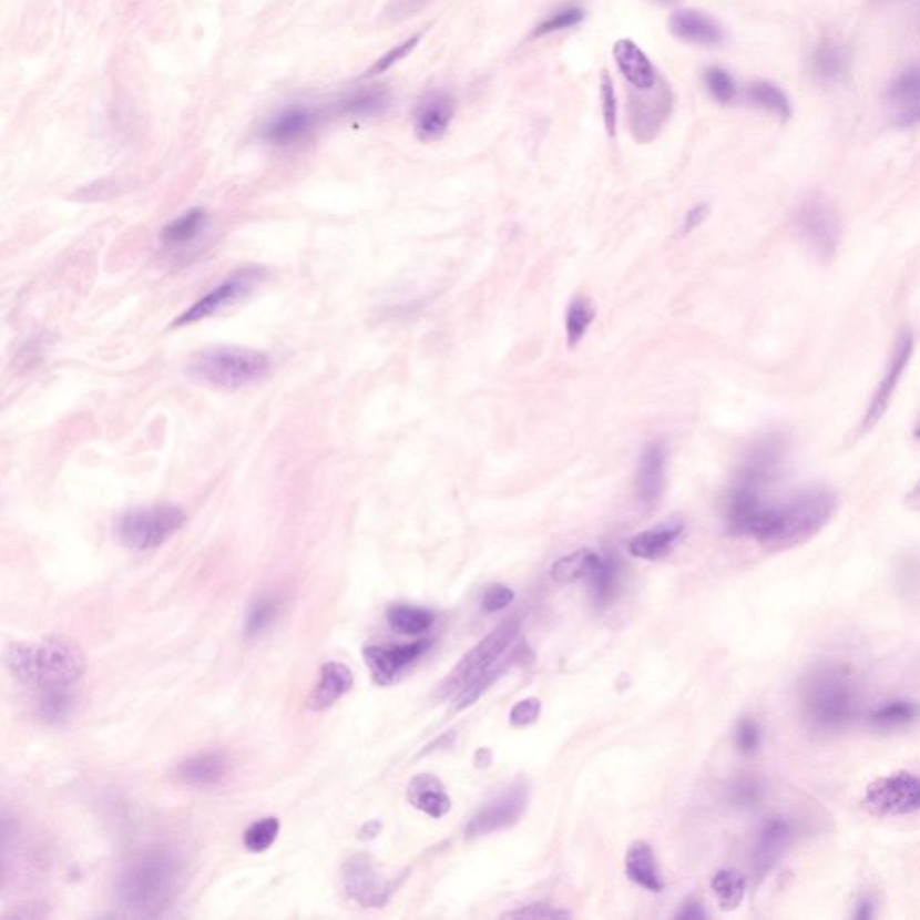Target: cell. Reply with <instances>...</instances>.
<instances>
[{
	"instance_id": "1",
	"label": "cell",
	"mask_w": 920,
	"mask_h": 920,
	"mask_svg": "<svg viewBox=\"0 0 920 920\" xmlns=\"http://www.w3.org/2000/svg\"><path fill=\"white\" fill-rule=\"evenodd\" d=\"M838 497L832 491L807 489L786 502L766 500L734 534L752 538L774 551H786L815 538L835 518Z\"/></svg>"
},
{
	"instance_id": "2",
	"label": "cell",
	"mask_w": 920,
	"mask_h": 920,
	"mask_svg": "<svg viewBox=\"0 0 920 920\" xmlns=\"http://www.w3.org/2000/svg\"><path fill=\"white\" fill-rule=\"evenodd\" d=\"M798 703L809 730L821 736L840 734L855 722L859 708L858 679L850 667L821 662L804 673Z\"/></svg>"
},
{
	"instance_id": "3",
	"label": "cell",
	"mask_w": 920,
	"mask_h": 920,
	"mask_svg": "<svg viewBox=\"0 0 920 920\" xmlns=\"http://www.w3.org/2000/svg\"><path fill=\"white\" fill-rule=\"evenodd\" d=\"M182 882V865L167 850H147L126 863L115 882L121 908L135 916H157L172 904Z\"/></svg>"
},
{
	"instance_id": "4",
	"label": "cell",
	"mask_w": 920,
	"mask_h": 920,
	"mask_svg": "<svg viewBox=\"0 0 920 920\" xmlns=\"http://www.w3.org/2000/svg\"><path fill=\"white\" fill-rule=\"evenodd\" d=\"M4 660L14 678L42 691L69 687L86 667L80 645L63 636L8 645Z\"/></svg>"
},
{
	"instance_id": "5",
	"label": "cell",
	"mask_w": 920,
	"mask_h": 920,
	"mask_svg": "<svg viewBox=\"0 0 920 920\" xmlns=\"http://www.w3.org/2000/svg\"><path fill=\"white\" fill-rule=\"evenodd\" d=\"M190 370L196 380L219 389L236 390L266 378L270 372V358L245 347H214L196 355Z\"/></svg>"
},
{
	"instance_id": "6",
	"label": "cell",
	"mask_w": 920,
	"mask_h": 920,
	"mask_svg": "<svg viewBox=\"0 0 920 920\" xmlns=\"http://www.w3.org/2000/svg\"><path fill=\"white\" fill-rule=\"evenodd\" d=\"M520 635V622H503L502 626L489 633L484 641L474 645L470 653L460 658L456 669L448 674L447 679L439 687V696L448 697L453 693H462L474 679L482 678L485 674L497 669L508 651L511 650Z\"/></svg>"
},
{
	"instance_id": "7",
	"label": "cell",
	"mask_w": 920,
	"mask_h": 920,
	"mask_svg": "<svg viewBox=\"0 0 920 920\" xmlns=\"http://www.w3.org/2000/svg\"><path fill=\"white\" fill-rule=\"evenodd\" d=\"M184 523L185 513L176 505L161 503L132 509L119 518V540L132 551H153L181 531Z\"/></svg>"
},
{
	"instance_id": "8",
	"label": "cell",
	"mask_w": 920,
	"mask_h": 920,
	"mask_svg": "<svg viewBox=\"0 0 920 920\" xmlns=\"http://www.w3.org/2000/svg\"><path fill=\"white\" fill-rule=\"evenodd\" d=\"M798 234L821 262L836 256L841 242V222L835 205L824 196H809L798 205Z\"/></svg>"
},
{
	"instance_id": "9",
	"label": "cell",
	"mask_w": 920,
	"mask_h": 920,
	"mask_svg": "<svg viewBox=\"0 0 920 920\" xmlns=\"http://www.w3.org/2000/svg\"><path fill=\"white\" fill-rule=\"evenodd\" d=\"M674 98L669 85L658 80L651 91L632 89L627 94V124L636 143L655 141L673 112Z\"/></svg>"
},
{
	"instance_id": "10",
	"label": "cell",
	"mask_w": 920,
	"mask_h": 920,
	"mask_svg": "<svg viewBox=\"0 0 920 920\" xmlns=\"http://www.w3.org/2000/svg\"><path fill=\"white\" fill-rule=\"evenodd\" d=\"M263 279H265L263 268H257V266L239 268V270L234 272L233 276L222 280L218 286H214L211 292H207L202 299L196 300L193 306L185 309L184 314L173 323V328L191 326V324L200 323V320H205V318L224 311L225 308L233 306L237 300L245 299Z\"/></svg>"
},
{
	"instance_id": "11",
	"label": "cell",
	"mask_w": 920,
	"mask_h": 920,
	"mask_svg": "<svg viewBox=\"0 0 920 920\" xmlns=\"http://www.w3.org/2000/svg\"><path fill=\"white\" fill-rule=\"evenodd\" d=\"M868 811L878 816H907L920 811V777L897 771L868 786L863 798Z\"/></svg>"
},
{
	"instance_id": "12",
	"label": "cell",
	"mask_w": 920,
	"mask_h": 920,
	"mask_svg": "<svg viewBox=\"0 0 920 920\" xmlns=\"http://www.w3.org/2000/svg\"><path fill=\"white\" fill-rule=\"evenodd\" d=\"M916 351V337L910 329H902L897 335L896 344H893L892 355L888 360L887 370L882 375V380L879 381L878 389L873 390L870 403H868L867 412H865L859 430L868 432L872 430L882 416L887 413L888 407L892 403L893 395H896L897 387L901 384L902 376L907 372L910 366L911 356Z\"/></svg>"
},
{
	"instance_id": "13",
	"label": "cell",
	"mask_w": 920,
	"mask_h": 920,
	"mask_svg": "<svg viewBox=\"0 0 920 920\" xmlns=\"http://www.w3.org/2000/svg\"><path fill=\"white\" fill-rule=\"evenodd\" d=\"M786 453H788V442L784 437L777 433L763 437L748 451L745 464L740 466L734 485L766 494V491L775 484L780 471L784 470Z\"/></svg>"
},
{
	"instance_id": "14",
	"label": "cell",
	"mask_w": 920,
	"mask_h": 920,
	"mask_svg": "<svg viewBox=\"0 0 920 920\" xmlns=\"http://www.w3.org/2000/svg\"><path fill=\"white\" fill-rule=\"evenodd\" d=\"M527 804H529V784L525 780H517L502 795L485 804L468 821L466 835L474 838V836L491 835L497 830L514 826L525 812Z\"/></svg>"
},
{
	"instance_id": "15",
	"label": "cell",
	"mask_w": 920,
	"mask_h": 920,
	"mask_svg": "<svg viewBox=\"0 0 920 920\" xmlns=\"http://www.w3.org/2000/svg\"><path fill=\"white\" fill-rule=\"evenodd\" d=\"M347 896L364 908H381L395 892V882L385 879L369 856H355L344 867Z\"/></svg>"
},
{
	"instance_id": "16",
	"label": "cell",
	"mask_w": 920,
	"mask_h": 920,
	"mask_svg": "<svg viewBox=\"0 0 920 920\" xmlns=\"http://www.w3.org/2000/svg\"><path fill=\"white\" fill-rule=\"evenodd\" d=\"M432 642L418 641L412 644L367 645L364 650L367 667L378 685H392L396 679L421 658Z\"/></svg>"
},
{
	"instance_id": "17",
	"label": "cell",
	"mask_w": 920,
	"mask_h": 920,
	"mask_svg": "<svg viewBox=\"0 0 920 920\" xmlns=\"http://www.w3.org/2000/svg\"><path fill=\"white\" fill-rule=\"evenodd\" d=\"M795 832V824L784 816H774L764 821L754 849V872L757 878H766L777 867L791 847Z\"/></svg>"
},
{
	"instance_id": "18",
	"label": "cell",
	"mask_w": 920,
	"mask_h": 920,
	"mask_svg": "<svg viewBox=\"0 0 920 920\" xmlns=\"http://www.w3.org/2000/svg\"><path fill=\"white\" fill-rule=\"evenodd\" d=\"M667 447L664 441H651L642 448L636 466V493L645 508H656L665 493Z\"/></svg>"
},
{
	"instance_id": "19",
	"label": "cell",
	"mask_w": 920,
	"mask_h": 920,
	"mask_svg": "<svg viewBox=\"0 0 920 920\" xmlns=\"http://www.w3.org/2000/svg\"><path fill=\"white\" fill-rule=\"evenodd\" d=\"M456 115V103L447 92H432L419 103L413 115V132L421 143H436L447 135Z\"/></svg>"
},
{
	"instance_id": "20",
	"label": "cell",
	"mask_w": 920,
	"mask_h": 920,
	"mask_svg": "<svg viewBox=\"0 0 920 920\" xmlns=\"http://www.w3.org/2000/svg\"><path fill=\"white\" fill-rule=\"evenodd\" d=\"M809 71L818 83L838 86L849 80L850 53L835 39H821L809 54Z\"/></svg>"
},
{
	"instance_id": "21",
	"label": "cell",
	"mask_w": 920,
	"mask_h": 920,
	"mask_svg": "<svg viewBox=\"0 0 920 920\" xmlns=\"http://www.w3.org/2000/svg\"><path fill=\"white\" fill-rule=\"evenodd\" d=\"M671 33L694 45L714 48L725 42V29L714 17L699 10H678L671 14Z\"/></svg>"
},
{
	"instance_id": "22",
	"label": "cell",
	"mask_w": 920,
	"mask_h": 920,
	"mask_svg": "<svg viewBox=\"0 0 920 920\" xmlns=\"http://www.w3.org/2000/svg\"><path fill=\"white\" fill-rule=\"evenodd\" d=\"M613 58L619 72L636 91H651L658 83V74L647 54L633 40L621 39L613 45Z\"/></svg>"
},
{
	"instance_id": "23",
	"label": "cell",
	"mask_w": 920,
	"mask_h": 920,
	"mask_svg": "<svg viewBox=\"0 0 920 920\" xmlns=\"http://www.w3.org/2000/svg\"><path fill=\"white\" fill-rule=\"evenodd\" d=\"M355 685V674L340 662H326L320 667V678L317 687L309 696L308 705L311 711H326L333 707L340 697L346 696Z\"/></svg>"
},
{
	"instance_id": "24",
	"label": "cell",
	"mask_w": 920,
	"mask_h": 920,
	"mask_svg": "<svg viewBox=\"0 0 920 920\" xmlns=\"http://www.w3.org/2000/svg\"><path fill=\"white\" fill-rule=\"evenodd\" d=\"M408 803L412 804L418 811L432 818H442L451 809V800L447 789L439 778L433 775H418L408 784Z\"/></svg>"
},
{
	"instance_id": "25",
	"label": "cell",
	"mask_w": 920,
	"mask_h": 920,
	"mask_svg": "<svg viewBox=\"0 0 920 920\" xmlns=\"http://www.w3.org/2000/svg\"><path fill=\"white\" fill-rule=\"evenodd\" d=\"M682 534H684V523H662L655 529L636 534L630 541V554L641 558V560H662L673 551V546L676 545V541L679 540Z\"/></svg>"
},
{
	"instance_id": "26",
	"label": "cell",
	"mask_w": 920,
	"mask_h": 920,
	"mask_svg": "<svg viewBox=\"0 0 920 920\" xmlns=\"http://www.w3.org/2000/svg\"><path fill=\"white\" fill-rule=\"evenodd\" d=\"M315 124L311 110L292 106L283 110L265 126V139L277 146L295 143L304 137Z\"/></svg>"
},
{
	"instance_id": "27",
	"label": "cell",
	"mask_w": 920,
	"mask_h": 920,
	"mask_svg": "<svg viewBox=\"0 0 920 920\" xmlns=\"http://www.w3.org/2000/svg\"><path fill=\"white\" fill-rule=\"evenodd\" d=\"M228 764L218 752L190 757L176 768V778L187 786H213L227 775Z\"/></svg>"
},
{
	"instance_id": "28",
	"label": "cell",
	"mask_w": 920,
	"mask_h": 920,
	"mask_svg": "<svg viewBox=\"0 0 920 920\" xmlns=\"http://www.w3.org/2000/svg\"><path fill=\"white\" fill-rule=\"evenodd\" d=\"M920 719V705L911 699H890L868 714V725L878 732H896L908 728Z\"/></svg>"
},
{
	"instance_id": "29",
	"label": "cell",
	"mask_w": 920,
	"mask_h": 920,
	"mask_svg": "<svg viewBox=\"0 0 920 920\" xmlns=\"http://www.w3.org/2000/svg\"><path fill=\"white\" fill-rule=\"evenodd\" d=\"M627 878L650 892H662L664 879L660 876L655 852L645 841H636L626 856Z\"/></svg>"
},
{
	"instance_id": "30",
	"label": "cell",
	"mask_w": 920,
	"mask_h": 920,
	"mask_svg": "<svg viewBox=\"0 0 920 920\" xmlns=\"http://www.w3.org/2000/svg\"><path fill=\"white\" fill-rule=\"evenodd\" d=\"M390 105V92L384 86H367L360 89L352 94L347 95L346 100L340 101V112L346 115H355V117H372V115L384 114L385 110Z\"/></svg>"
},
{
	"instance_id": "31",
	"label": "cell",
	"mask_w": 920,
	"mask_h": 920,
	"mask_svg": "<svg viewBox=\"0 0 920 920\" xmlns=\"http://www.w3.org/2000/svg\"><path fill=\"white\" fill-rule=\"evenodd\" d=\"M748 100L755 106L766 110L768 114L775 115L780 121H789L793 115V105L789 95L774 83V81H754L748 86Z\"/></svg>"
},
{
	"instance_id": "32",
	"label": "cell",
	"mask_w": 920,
	"mask_h": 920,
	"mask_svg": "<svg viewBox=\"0 0 920 920\" xmlns=\"http://www.w3.org/2000/svg\"><path fill=\"white\" fill-rule=\"evenodd\" d=\"M205 227H207L205 211L191 209L164 227L162 242L172 245V247H181V245L195 242L196 237L204 233Z\"/></svg>"
},
{
	"instance_id": "33",
	"label": "cell",
	"mask_w": 920,
	"mask_h": 920,
	"mask_svg": "<svg viewBox=\"0 0 920 920\" xmlns=\"http://www.w3.org/2000/svg\"><path fill=\"white\" fill-rule=\"evenodd\" d=\"M712 890L716 893L717 902L723 910H736L745 899L746 879L734 868H726L712 879Z\"/></svg>"
},
{
	"instance_id": "34",
	"label": "cell",
	"mask_w": 920,
	"mask_h": 920,
	"mask_svg": "<svg viewBox=\"0 0 920 920\" xmlns=\"http://www.w3.org/2000/svg\"><path fill=\"white\" fill-rule=\"evenodd\" d=\"M887 98L902 110L920 103V65H910L892 78L887 86Z\"/></svg>"
},
{
	"instance_id": "35",
	"label": "cell",
	"mask_w": 920,
	"mask_h": 920,
	"mask_svg": "<svg viewBox=\"0 0 920 920\" xmlns=\"http://www.w3.org/2000/svg\"><path fill=\"white\" fill-rule=\"evenodd\" d=\"M597 560V552L589 551V549L565 555V558L555 561L554 566H552V579L560 581V583H574L579 579H589L590 572H592Z\"/></svg>"
},
{
	"instance_id": "36",
	"label": "cell",
	"mask_w": 920,
	"mask_h": 920,
	"mask_svg": "<svg viewBox=\"0 0 920 920\" xmlns=\"http://www.w3.org/2000/svg\"><path fill=\"white\" fill-rule=\"evenodd\" d=\"M387 619L392 630L403 635H419V633L428 632L436 621L432 612H428L425 607L413 606L390 607Z\"/></svg>"
},
{
	"instance_id": "37",
	"label": "cell",
	"mask_w": 920,
	"mask_h": 920,
	"mask_svg": "<svg viewBox=\"0 0 920 920\" xmlns=\"http://www.w3.org/2000/svg\"><path fill=\"white\" fill-rule=\"evenodd\" d=\"M586 581L592 586L597 603L606 604L613 601V595L619 589V570L615 561L604 560L603 555H599L597 563Z\"/></svg>"
},
{
	"instance_id": "38",
	"label": "cell",
	"mask_w": 920,
	"mask_h": 920,
	"mask_svg": "<svg viewBox=\"0 0 920 920\" xmlns=\"http://www.w3.org/2000/svg\"><path fill=\"white\" fill-rule=\"evenodd\" d=\"M595 318V308L584 297H575L566 309V343L570 347L577 346L592 326Z\"/></svg>"
},
{
	"instance_id": "39",
	"label": "cell",
	"mask_w": 920,
	"mask_h": 920,
	"mask_svg": "<svg viewBox=\"0 0 920 920\" xmlns=\"http://www.w3.org/2000/svg\"><path fill=\"white\" fill-rule=\"evenodd\" d=\"M584 17H586V13H584L581 6H561V8L552 11L551 14H546L545 19L541 20L540 24H538L536 28H534V31H532V37H534V39H541V37H546V34L558 33V31H565V29L575 28V25L583 22Z\"/></svg>"
},
{
	"instance_id": "40",
	"label": "cell",
	"mask_w": 920,
	"mask_h": 920,
	"mask_svg": "<svg viewBox=\"0 0 920 920\" xmlns=\"http://www.w3.org/2000/svg\"><path fill=\"white\" fill-rule=\"evenodd\" d=\"M703 83L707 86L708 94L719 105H730L732 101L737 98L736 80L723 67H708L705 74H703Z\"/></svg>"
},
{
	"instance_id": "41",
	"label": "cell",
	"mask_w": 920,
	"mask_h": 920,
	"mask_svg": "<svg viewBox=\"0 0 920 920\" xmlns=\"http://www.w3.org/2000/svg\"><path fill=\"white\" fill-rule=\"evenodd\" d=\"M280 824L277 818H263V820L252 824L245 836H243V844L251 852H265L270 849L272 845L276 844L277 835H279Z\"/></svg>"
},
{
	"instance_id": "42",
	"label": "cell",
	"mask_w": 920,
	"mask_h": 920,
	"mask_svg": "<svg viewBox=\"0 0 920 920\" xmlns=\"http://www.w3.org/2000/svg\"><path fill=\"white\" fill-rule=\"evenodd\" d=\"M277 612H279V603L274 599L263 597L256 604H252L247 622H245L247 636H256L265 632L266 627L276 621Z\"/></svg>"
},
{
	"instance_id": "43",
	"label": "cell",
	"mask_w": 920,
	"mask_h": 920,
	"mask_svg": "<svg viewBox=\"0 0 920 920\" xmlns=\"http://www.w3.org/2000/svg\"><path fill=\"white\" fill-rule=\"evenodd\" d=\"M763 726L754 717H743L734 732L737 749L743 755H755L763 746Z\"/></svg>"
},
{
	"instance_id": "44",
	"label": "cell",
	"mask_w": 920,
	"mask_h": 920,
	"mask_svg": "<svg viewBox=\"0 0 920 920\" xmlns=\"http://www.w3.org/2000/svg\"><path fill=\"white\" fill-rule=\"evenodd\" d=\"M601 105H603L604 129H606L607 137L613 139L617 135L619 103L612 76L606 71L601 76Z\"/></svg>"
},
{
	"instance_id": "45",
	"label": "cell",
	"mask_w": 920,
	"mask_h": 920,
	"mask_svg": "<svg viewBox=\"0 0 920 920\" xmlns=\"http://www.w3.org/2000/svg\"><path fill=\"white\" fill-rule=\"evenodd\" d=\"M766 795L764 784L757 778H740L730 788V803L743 809L759 806Z\"/></svg>"
},
{
	"instance_id": "46",
	"label": "cell",
	"mask_w": 920,
	"mask_h": 920,
	"mask_svg": "<svg viewBox=\"0 0 920 920\" xmlns=\"http://www.w3.org/2000/svg\"><path fill=\"white\" fill-rule=\"evenodd\" d=\"M419 42H421V34H413L405 42L398 43L396 48L387 51L384 57L378 58V62L367 71L366 78L378 76L381 72L389 71L390 67H395L396 63L401 62L408 54L412 53L413 49L418 48Z\"/></svg>"
},
{
	"instance_id": "47",
	"label": "cell",
	"mask_w": 920,
	"mask_h": 920,
	"mask_svg": "<svg viewBox=\"0 0 920 920\" xmlns=\"http://www.w3.org/2000/svg\"><path fill=\"white\" fill-rule=\"evenodd\" d=\"M42 703H40V712L42 716L49 722H58L67 716V712L71 711V697L65 693V688H49L43 691Z\"/></svg>"
},
{
	"instance_id": "48",
	"label": "cell",
	"mask_w": 920,
	"mask_h": 920,
	"mask_svg": "<svg viewBox=\"0 0 920 920\" xmlns=\"http://www.w3.org/2000/svg\"><path fill=\"white\" fill-rule=\"evenodd\" d=\"M897 589L904 593L907 599L920 595V560H907L897 572Z\"/></svg>"
},
{
	"instance_id": "49",
	"label": "cell",
	"mask_w": 920,
	"mask_h": 920,
	"mask_svg": "<svg viewBox=\"0 0 920 920\" xmlns=\"http://www.w3.org/2000/svg\"><path fill=\"white\" fill-rule=\"evenodd\" d=\"M572 913L560 908L551 907V904H529V907L520 908V910L508 911L503 913L502 919H570Z\"/></svg>"
},
{
	"instance_id": "50",
	"label": "cell",
	"mask_w": 920,
	"mask_h": 920,
	"mask_svg": "<svg viewBox=\"0 0 920 920\" xmlns=\"http://www.w3.org/2000/svg\"><path fill=\"white\" fill-rule=\"evenodd\" d=\"M541 714V702L536 697H527L517 703L509 714V722L514 726H529L538 722Z\"/></svg>"
},
{
	"instance_id": "51",
	"label": "cell",
	"mask_w": 920,
	"mask_h": 920,
	"mask_svg": "<svg viewBox=\"0 0 920 920\" xmlns=\"http://www.w3.org/2000/svg\"><path fill=\"white\" fill-rule=\"evenodd\" d=\"M514 601V592L503 584H493L485 590L482 607L488 613L502 612Z\"/></svg>"
},
{
	"instance_id": "52",
	"label": "cell",
	"mask_w": 920,
	"mask_h": 920,
	"mask_svg": "<svg viewBox=\"0 0 920 920\" xmlns=\"http://www.w3.org/2000/svg\"><path fill=\"white\" fill-rule=\"evenodd\" d=\"M430 2L432 0H390V4L385 10V17L398 22V20L408 19V17L418 13Z\"/></svg>"
},
{
	"instance_id": "53",
	"label": "cell",
	"mask_w": 920,
	"mask_h": 920,
	"mask_svg": "<svg viewBox=\"0 0 920 920\" xmlns=\"http://www.w3.org/2000/svg\"><path fill=\"white\" fill-rule=\"evenodd\" d=\"M708 216V205L707 204H697L694 207L688 209V213L685 214L684 219V227H682V233L691 234L693 231H696L699 225L707 219Z\"/></svg>"
},
{
	"instance_id": "54",
	"label": "cell",
	"mask_w": 920,
	"mask_h": 920,
	"mask_svg": "<svg viewBox=\"0 0 920 920\" xmlns=\"http://www.w3.org/2000/svg\"><path fill=\"white\" fill-rule=\"evenodd\" d=\"M920 124V103L919 105L910 106V109H904L897 114L896 117V126L899 129H913V126H919Z\"/></svg>"
},
{
	"instance_id": "55",
	"label": "cell",
	"mask_w": 920,
	"mask_h": 920,
	"mask_svg": "<svg viewBox=\"0 0 920 920\" xmlns=\"http://www.w3.org/2000/svg\"><path fill=\"white\" fill-rule=\"evenodd\" d=\"M873 916H876V901H873V897H861L858 904H856L855 919L868 920L872 919Z\"/></svg>"
},
{
	"instance_id": "56",
	"label": "cell",
	"mask_w": 920,
	"mask_h": 920,
	"mask_svg": "<svg viewBox=\"0 0 920 920\" xmlns=\"http://www.w3.org/2000/svg\"><path fill=\"white\" fill-rule=\"evenodd\" d=\"M707 917V911L703 910L702 904L699 902H688L682 908L676 919L678 920H699L705 919Z\"/></svg>"
},
{
	"instance_id": "57",
	"label": "cell",
	"mask_w": 920,
	"mask_h": 920,
	"mask_svg": "<svg viewBox=\"0 0 920 920\" xmlns=\"http://www.w3.org/2000/svg\"><path fill=\"white\" fill-rule=\"evenodd\" d=\"M907 505L913 509V511H920V480L911 488L910 493L907 494Z\"/></svg>"
},
{
	"instance_id": "58",
	"label": "cell",
	"mask_w": 920,
	"mask_h": 920,
	"mask_svg": "<svg viewBox=\"0 0 920 920\" xmlns=\"http://www.w3.org/2000/svg\"><path fill=\"white\" fill-rule=\"evenodd\" d=\"M381 826L380 821H369L364 829H361V838L364 840H370V838H376L378 832H380Z\"/></svg>"
},
{
	"instance_id": "59",
	"label": "cell",
	"mask_w": 920,
	"mask_h": 920,
	"mask_svg": "<svg viewBox=\"0 0 920 920\" xmlns=\"http://www.w3.org/2000/svg\"><path fill=\"white\" fill-rule=\"evenodd\" d=\"M474 763H477V766H479V768H482V766H488V764L491 763V752H489L488 748L479 749V752H477V755H474Z\"/></svg>"
},
{
	"instance_id": "60",
	"label": "cell",
	"mask_w": 920,
	"mask_h": 920,
	"mask_svg": "<svg viewBox=\"0 0 920 920\" xmlns=\"http://www.w3.org/2000/svg\"><path fill=\"white\" fill-rule=\"evenodd\" d=\"M913 436H916V439H919L920 441V419L919 421H917L916 430H913Z\"/></svg>"
},
{
	"instance_id": "61",
	"label": "cell",
	"mask_w": 920,
	"mask_h": 920,
	"mask_svg": "<svg viewBox=\"0 0 920 920\" xmlns=\"http://www.w3.org/2000/svg\"><path fill=\"white\" fill-rule=\"evenodd\" d=\"M655 2H658V4H673L676 0H655Z\"/></svg>"
}]
</instances>
